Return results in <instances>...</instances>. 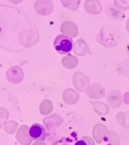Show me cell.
Segmentation results:
<instances>
[{"label": "cell", "instance_id": "cell-1", "mask_svg": "<svg viewBox=\"0 0 129 145\" xmlns=\"http://www.w3.org/2000/svg\"><path fill=\"white\" fill-rule=\"evenodd\" d=\"M32 29L27 14L14 7L0 5V47L11 52H21L25 45L20 37Z\"/></svg>", "mask_w": 129, "mask_h": 145}, {"label": "cell", "instance_id": "cell-2", "mask_svg": "<svg viewBox=\"0 0 129 145\" xmlns=\"http://www.w3.org/2000/svg\"><path fill=\"white\" fill-rule=\"evenodd\" d=\"M54 46L57 53L66 54L72 51L73 42L72 39L65 35H59L54 39Z\"/></svg>", "mask_w": 129, "mask_h": 145}, {"label": "cell", "instance_id": "cell-3", "mask_svg": "<svg viewBox=\"0 0 129 145\" xmlns=\"http://www.w3.org/2000/svg\"><path fill=\"white\" fill-rule=\"evenodd\" d=\"M29 137L36 141L44 140L47 136V131L42 125L35 123L30 126L28 131Z\"/></svg>", "mask_w": 129, "mask_h": 145}, {"label": "cell", "instance_id": "cell-4", "mask_svg": "<svg viewBox=\"0 0 129 145\" xmlns=\"http://www.w3.org/2000/svg\"><path fill=\"white\" fill-rule=\"evenodd\" d=\"M75 145H87V144H86V142L85 141V140H79L76 142Z\"/></svg>", "mask_w": 129, "mask_h": 145}]
</instances>
